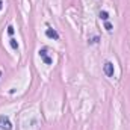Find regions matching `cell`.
I'll return each mask as SVG.
<instances>
[{
    "label": "cell",
    "instance_id": "cell-1",
    "mask_svg": "<svg viewBox=\"0 0 130 130\" xmlns=\"http://www.w3.org/2000/svg\"><path fill=\"white\" fill-rule=\"evenodd\" d=\"M0 129H5V130H11V129H12V124H11L9 118H8V117H5V115H2V117H0Z\"/></svg>",
    "mask_w": 130,
    "mask_h": 130
},
{
    "label": "cell",
    "instance_id": "cell-2",
    "mask_svg": "<svg viewBox=\"0 0 130 130\" xmlns=\"http://www.w3.org/2000/svg\"><path fill=\"white\" fill-rule=\"evenodd\" d=\"M103 70H104V74L107 77H112L113 76V64L112 62H106V64L103 65Z\"/></svg>",
    "mask_w": 130,
    "mask_h": 130
},
{
    "label": "cell",
    "instance_id": "cell-3",
    "mask_svg": "<svg viewBox=\"0 0 130 130\" xmlns=\"http://www.w3.org/2000/svg\"><path fill=\"white\" fill-rule=\"evenodd\" d=\"M45 35H47L48 38H53V39H59V35H58V32H56L55 29H52V27H48V29L45 30Z\"/></svg>",
    "mask_w": 130,
    "mask_h": 130
},
{
    "label": "cell",
    "instance_id": "cell-4",
    "mask_svg": "<svg viewBox=\"0 0 130 130\" xmlns=\"http://www.w3.org/2000/svg\"><path fill=\"white\" fill-rule=\"evenodd\" d=\"M39 56L44 59V62H45V64H52V59L47 56V52H45V50H39Z\"/></svg>",
    "mask_w": 130,
    "mask_h": 130
},
{
    "label": "cell",
    "instance_id": "cell-5",
    "mask_svg": "<svg viewBox=\"0 0 130 130\" xmlns=\"http://www.w3.org/2000/svg\"><path fill=\"white\" fill-rule=\"evenodd\" d=\"M100 18H103V20H107V18H109V14H107L106 11H103V12H100Z\"/></svg>",
    "mask_w": 130,
    "mask_h": 130
},
{
    "label": "cell",
    "instance_id": "cell-6",
    "mask_svg": "<svg viewBox=\"0 0 130 130\" xmlns=\"http://www.w3.org/2000/svg\"><path fill=\"white\" fill-rule=\"evenodd\" d=\"M11 47H12V48H18V42H17L15 39H11Z\"/></svg>",
    "mask_w": 130,
    "mask_h": 130
},
{
    "label": "cell",
    "instance_id": "cell-7",
    "mask_svg": "<svg viewBox=\"0 0 130 130\" xmlns=\"http://www.w3.org/2000/svg\"><path fill=\"white\" fill-rule=\"evenodd\" d=\"M104 27H106V30H112V24H110V23H106Z\"/></svg>",
    "mask_w": 130,
    "mask_h": 130
},
{
    "label": "cell",
    "instance_id": "cell-8",
    "mask_svg": "<svg viewBox=\"0 0 130 130\" xmlns=\"http://www.w3.org/2000/svg\"><path fill=\"white\" fill-rule=\"evenodd\" d=\"M8 33H9V35H12V33H14V27H12V26H9V27H8Z\"/></svg>",
    "mask_w": 130,
    "mask_h": 130
},
{
    "label": "cell",
    "instance_id": "cell-9",
    "mask_svg": "<svg viewBox=\"0 0 130 130\" xmlns=\"http://www.w3.org/2000/svg\"><path fill=\"white\" fill-rule=\"evenodd\" d=\"M2 8H3V3H2V0H0V11H2Z\"/></svg>",
    "mask_w": 130,
    "mask_h": 130
}]
</instances>
